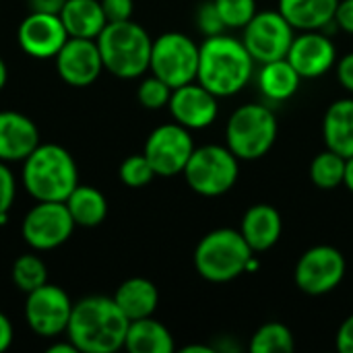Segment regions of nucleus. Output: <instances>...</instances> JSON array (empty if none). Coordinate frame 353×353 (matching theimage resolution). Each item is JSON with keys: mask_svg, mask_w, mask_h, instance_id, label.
Returning <instances> with one entry per match:
<instances>
[{"mask_svg": "<svg viewBox=\"0 0 353 353\" xmlns=\"http://www.w3.org/2000/svg\"><path fill=\"white\" fill-rule=\"evenodd\" d=\"M128 325L114 298L87 296L72 306L66 337L79 353H114L124 347Z\"/></svg>", "mask_w": 353, "mask_h": 353, "instance_id": "1", "label": "nucleus"}, {"mask_svg": "<svg viewBox=\"0 0 353 353\" xmlns=\"http://www.w3.org/2000/svg\"><path fill=\"white\" fill-rule=\"evenodd\" d=\"M254 64L256 62L248 54L242 39L219 33L205 37L199 48L196 81L219 99L234 97L250 83Z\"/></svg>", "mask_w": 353, "mask_h": 353, "instance_id": "2", "label": "nucleus"}, {"mask_svg": "<svg viewBox=\"0 0 353 353\" xmlns=\"http://www.w3.org/2000/svg\"><path fill=\"white\" fill-rule=\"evenodd\" d=\"M21 182L35 201H66L79 184V168L62 145L39 143L23 161Z\"/></svg>", "mask_w": 353, "mask_h": 353, "instance_id": "3", "label": "nucleus"}, {"mask_svg": "<svg viewBox=\"0 0 353 353\" xmlns=\"http://www.w3.org/2000/svg\"><path fill=\"white\" fill-rule=\"evenodd\" d=\"M103 68L118 79H139L149 70L153 39L132 19L108 23L95 39Z\"/></svg>", "mask_w": 353, "mask_h": 353, "instance_id": "4", "label": "nucleus"}, {"mask_svg": "<svg viewBox=\"0 0 353 353\" xmlns=\"http://www.w3.org/2000/svg\"><path fill=\"white\" fill-rule=\"evenodd\" d=\"M254 256L240 230L219 228L209 232L194 248V269L211 283H228L246 273Z\"/></svg>", "mask_w": 353, "mask_h": 353, "instance_id": "5", "label": "nucleus"}, {"mask_svg": "<svg viewBox=\"0 0 353 353\" xmlns=\"http://www.w3.org/2000/svg\"><path fill=\"white\" fill-rule=\"evenodd\" d=\"M277 132V116L269 105L244 103L225 124V145L240 161H254L273 149Z\"/></svg>", "mask_w": 353, "mask_h": 353, "instance_id": "6", "label": "nucleus"}, {"mask_svg": "<svg viewBox=\"0 0 353 353\" xmlns=\"http://www.w3.org/2000/svg\"><path fill=\"white\" fill-rule=\"evenodd\" d=\"M182 174L196 194L215 199L236 186L240 178V159L228 145H203L194 147Z\"/></svg>", "mask_w": 353, "mask_h": 353, "instance_id": "7", "label": "nucleus"}, {"mask_svg": "<svg viewBox=\"0 0 353 353\" xmlns=\"http://www.w3.org/2000/svg\"><path fill=\"white\" fill-rule=\"evenodd\" d=\"M199 48L194 39L180 31L161 33L153 39L151 48V74L165 81L172 89L196 81L199 72Z\"/></svg>", "mask_w": 353, "mask_h": 353, "instance_id": "8", "label": "nucleus"}, {"mask_svg": "<svg viewBox=\"0 0 353 353\" xmlns=\"http://www.w3.org/2000/svg\"><path fill=\"white\" fill-rule=\"evenodd\" d=\"M64 201H35L21 223V236L31 250L48 252L62 246L74 232Z\"/></svg>", "mask_w": 353, "mask_h": 353, "instance_id": "9", "label": "nucleus"}, {"mask_svg": "<svg viewBox=\"0 0 353 353\" xmlns=\"http://www.w3.org/2000/svg\"><path fill=\"white\" fill-rule=\"evenodd\" d=\"M347 263L339 248L319 244L308 248L296 263L294 281L302 294L325 296L337 290L345 277Z\"/></svg>", "mask_w": 353, "mask_h": 353, "instance_id": "10", "label": "nucleus"}, {"mask_svg": "<svg viewBox=\"0 0 353 353\" xmlns=\"http://www.w3.org/2000/svg\"><path fill=\"white\" fill-rule=\"evenodd\" d=\"M296 29L279 10H261L242 29V43L256 64L288 58Z\"/></svg>", "mask_w": 353, "mask_h": 353, "instance_id": "11", "label": "nucleus"}, {"mask_svg": "<svg viewBox=\"0 0 353 353\" xmlns=\"http://www.w3.org/2000/svg\"><path fill=\"white\" fill-rule=\"evenodd\" d=\"M25 296V323L35 335L56 339L66 333L74 304L62 288L54 283H43L41 288Z\"/></svg>", "mask_w": 353, "mask_h": 353, "instance_id": "12", "label": "nucleus"}, {"mask_svg": "<svg viewBox=\"0 0 353 353\" xmlns=\"http://www.w3.org/2000/svg\"><path fill=\"white\" fill-rule=\"evenodd\" d=\"M194 151V141L188 128L178 122L161 124L145 141V157L149 159L155 176L172 178L184 172L190 155Z\"/></svg>", "mask_w": 353, "mask_h": 353, "instance_id": "13", "label": "nucleus"}, {"mask_svg": "<svg viewBox=\"0 0 353 353\" xmlns=\"http://www.w3.org/2000/svg\"><path fill=\"white\" fill-rule=\"evenodd\" d=\"M17 39L27 56L35 60H48L60 52V48L68 39V33L64 29V23L60 21V14L31 10L21 21L17 29Z\"/></svg>", "mask_w": 353, "mask_h": 353, "instance_id": "14", "label": "nucleus"}, {"mask_svg": "<svg viewBox=\"0 0 353 353\" xmlns=\"http://www.w3.org/2000/svg\"><path fill=\"white\" fill-rule=\"evenodd\" d=\"M58 77L72 87H87L101 74L103 60L95 39L68 37L60 52L54 56Z\"/></svg>", "mask_w": 353, "mask_h": 353, "instance_id": "15", "label": "nucleus"}, {"mask_svg": "<svg viewBox=\"0 0 353 353\" xmlns=\"http://www.w3.org/2000/svg\"><path fill=\"white\" fill-rule=\"evenodd\" d=\"M219 97L205 89L199 81L176 87L170 97V114L174 122L182 124L188 130L209 128L219 114Z\"/></svg>", "mask_w": 353, "mask_h": 353, "instance_id": "16", "label": "nucleus"}, {"mask_svg": "<svg viewBox=\"0 0 353 353\" xmlns=\"http://www.w3.org/2000/svg\"><path fill=\"white\" fill-rule=\"evenodd\" d=\"M288 60L302 79H319L337 64V46L325 31H300L290 46Z\"/></svg>", "mask_w": 353, "mask_h": 353, "instance_id": "17", "label": "nucleus"}, {"mask_svg": "<svg viewBox=\"0 0 353 353\" xmlns=\"http://www.w3.org/2000/svg\"><path fill=\"white\" fill-rule=\"evenodd\" d=\"M39 145V130L35 122L14 110L0 112V161H25Z\"/></svg>", "mask_w": 353, "mask_h": 353, "instance_id": "18", "label": "nucleus"}, {"mask_svg": "<svg viewBox=\"0 0 353 353\" xmlns=\"http://www.w3.org/2000/svg\"><path fill=\"white\" fill-rule=\"evenodd\" d=\"M240 232L254 254L267 252L279 242L283 234V221H281L279 211L273 205L259 203V205H252L244 213Z\"/></svg>", "mask_w": 353, "mask_h": 353, "instance_id": "19", "label": "nucleus"}, {"mask_svg": "<svg viewBox=\"0 0 353 353\" xmlns=\"http://www.w3.org/2000/svg\"><path fill=\"white\" fill-rule=\"evenodd\" d=\"M339 0H279L277 10L296 31H323L335 21Z\"/></svg>", "mask_w": 353, "mask_h": 353, "instance_id": "20", "label": "nucleus"}, {"mask_svg": "<svg viewBox=\"0 0 353 353\" xmlns=\"http://www.w3.org/2000/svg\"><path fill=\"white\" fill-rule=\"evenodd\" d=\"M323 139L327 149L343 155H353V97L335 99L323 118Z\"/></svg>", "mask_w": 353, "mask_h": 353, "instance_id": "21", "label": "nucleus"}, {"mask_svg": "<svg viewBox=\"0 0 353 353\" xmlns=\"http://www.w3.org/2000/svg\"><path fill=\"white\" fill-rule=\"evenodd\" d=\"M58 14L68 37L97 39L108 25L99 0H66Z\"/></svg>", "mask_w": 353, "mask_h": 353, "instance_id": "22", "label": "nucleus"}, {"mask_svg": "<svg viewBox=\"0 0 353 353\" xmlns=\"http://www.w3.org/2000/svg\"><path fill=\"white\" fill-rule=\"evenodd\" d=\"M114 302L126 314L128 321H139L153 316L159 304V292L153 281L145 277H130L118 285Z\"/></svg>", "mask_w": 353, "mask_h": 353, "instance_id": "23", "label": "nucleus"}, {"mask_svg": "<svg viewBox=\"0 0 353 353\" xmlns=\"http://www.w3.org/2000/svg\"><path fill=\"white\" fill-rule=\"evenodd\" d=\"M256 83H259L261 93L269 101L281 103V101L292 99L298 93L302 77L290 64L288 58H281V60H273V62L261 64V70L256 74Z\"/></svg>", "mask_w": 353, "mask_h": 353, "instance_id": "24", "label": "nucleus"}, {"mask_svg": "<svg viewBox=\"0 0 353 353\" xmlns=\"http://www.w3.org/2000/svg\"><path fill=\"white\" fill-rule=\"evenodd\" d=\"M124 350L130 353H172L176 350L174 337L168 327L153 316L130 321L126 331Z\"/></svg>", "mask_w": 353, "mask_h": 353, "instance_id": "25", "label": "nucleus"}, {"mask_svg": "<svg viewBox=\"0 0 353 353\" xmlns=\"http://www.w3.org/2000/svg\"><path fill=\"white\" fill-rule=\"evenodd\" d=\"M68 213L79 228H97L108 217V201L101 190L89 184H77V188L64 201Z\"/></svg>", "mask_w": 353, "mask_h": 353, "instance_id": "26", "label": "nucleus"}, {"mask_svg": "<svg viewBox=\"0 0 353 353\" xmlns=\"http://www.w3.org/2000/svg\"><path fill=\"white\" fill-rule=\"evenodd\" d=\"M296 350L294 333L288 325L271 321L256 329V333L250 339V352L252 353H292Z\"/></svg>", "mask_w": 353, "mask_h": 353, "instance_id": "27", "label": "nucleus"}, {"mask_svg": "<svg viewBox=\"0 0 353 353\" xmlns=\"http://www.w3.org/2000/svg\"><path fill=\"white\" fill-rule=\"evenodd\" d=\"M345 176V157L327 149L319 153L310 163V180L321 190H333L343 184Z\"/></svg>", "mask_w": 353, "mask_h": 353, "instance_id": "28", "label": "nucleus"}, {"mask_svg": "<svg viewBox=\"0 0 353 353\" xmlns=\"http://www.w3.org/2000/svg\"><path fill=\"white\" fill-rule=\"evenodd\" d=\"M10 277H12V283L23 294H29V292L41 288L43 283H48V267L37 254H31V252L21 254L12 263Z\"/></svg>", "mask_w": 353, "mask_h": 353, "instance_id": "29", "label": "nucleus"}, {"mask_svg": "<svg viewBox=\"0 0 353 353\" xmlns=\"http://www.w3.org/2000/svg\"><path fill=\"white\" fill-rule=\"evenodd\" d=\"M228 29H244L259 12L256 0H213Z\"/></svg>", "mask_w": 353, "mask_h": 353, "instance_id": "30", "label": "nucleus"}, {"mask_svg": "<svg viewBox=\"0 0 353 353\" xmlns=\"http://www.w3.org/2000/svg\"><path fill=\"white\" fill-rule=\"evenodd\" d=\"M120 180L122 184L130 186V188H143L147 186L153 178H155V170L151 168L149 159L145 157V153L139 155H128L122 163H120Z\"/></svg>", "mask_w": 353, "mask_h": 353, "instance_id": "31", "label": "nucleus"}, {"mask_svg": "<svg viewBox=\"0 0 353 353\" xmlns=\"http://www.w3.org/2000/svg\"><path fill=\"white\" fill-rule=\"evenodd\" d=\"M172 91L174 89L165 81L151 74V77L141 81L139 91H137V99L145 110H161V108H165L170 103Z\"/></svg>", "mask_w": 353, "mask_h": 353, "instance_id": "32", "label": "nucleus"}, {"mask_svg": "<svg viewBox=\"0 0 353 353\" xmlns=\"http://www.w3.org/2000/svg\"><path fill=\"white\" fill-rule=\"evenodd\" d=\"M194 21H196V29L205 35V37H213V35H219L223 33L228 27L223 25L221 21V14L215 6L213 0H205L199 4L196 8V14H194Z\"/></svg>", "mask_w": 353, "mask_h": 353, "instance_id": "33", "label": "nucleus"}, {"mask_svg": "<svg viewBox=\"0 0 353 353\" xmlns=\"http://www.w3.org/2000/svg\"><path fill=\"white\" fill-rule=\"evenodd\" d=\"M14 194H17L14 176L8 170V165L4 161H0V225L6 223L8 211L14 203Z\"/></svg>", "mask_w": 353, "mask_h": 353, "instance_id": "34", "label": "nucleus"}, {"mask_svg": "<svg viewBox=\"0 0 353 353\" xmlns=\"http://www.w3.org/2000/svg\"><path fill=\"white\" fill-rule=\"evenodd\" d=\"M99 2H101V8H103L108 23L132 19V10H134L132 0H99Z\"/></svg>", "mask_w": 353, "mask_h": 353, "instance_id": "35", "label": "nucleus"}, {"mask_svg": "<svg viewBox=\"0 0 353 353\" xmlns=\"http://www.w3.org/2000/svg\"><path fill=\"white\" fill-rule=\"evenodd\" d=\"M335 66H337V81L345 91L353 93V52L341 56Z\"/></svg>", "mask_w": 353, "mask_h": 353, "instance_id": "36", "label": "nucleus"}, {"mask_svg": "<svg viewBox=\"0 0 353 353\" xmlns=\"http://www.w3.org/2000/svg\"><path fill=\"white\" fill-rule=\"evenodd\" d=\"M335 345L341 353H353V314H350L337 329Z\"/></svg>", "mask_w": 353, "mask_h": 353, "instance_id": "37", "label": "nucleus"}, {"mask_svg": "<svg viewBox=\"0 0 353 353\" xmlns=\"http://www.w3.org/2000/svg\"><path fill=\"white\" fill-rule=\"evenodd\" d=\"M335 23L341 31L353 35V0H339L337 12H335Z\"/></svg>", "mask_w": 353, "mask_h": 353, "instance_id": "38", "label": "nucleus"}, {"mask_svg": "<svg viewBox=\"0 0 353 353\" xmlns=\"http://www.w3.org/2000/svg\"><path fill=\"white\" fill-rule=\"evenodd\" d=\"M14 339V331H12V323L8 321V316L4 312H0V353H4Z\"/></svg>", "mask_w": 353, "mask_h": 353, "instance_id": "39", "label": "nucleus"}, {"mask_svg": "<svg viewBox=\"0 0 353 353\" xmlns=\"http://www.w3.org/2000/svg\"><path fill=\"white\" fill-rule=\"evenodd\" d=\"M66 0H29L31 10H39V12H54L58 14L62 10Z\"/></svg>", "mask_w": 353, "mask_h": 353, "instance_id": "40", "label": "nucleus"}, {"mask_svg": "<svg viewBox=\"0 0 353 353\" xmlns=\"http://www.w3.org/2000/svg\"><path fill=\"white\" fill-rule=\"evenodd\" d=\"M46 353H79V350L72 345V341L66 337V341H56L46 347Z\"/></svg>", "mask_w": 353, "mask_h": 353, "instance_id": "41", "label": "nucleus"}, {"mask_svg": "<svg viewBox=\"0 0 353 353\" xmlns=\"http://www.w3.org/2000/svg\"><path fill=\"white\" fill-rule=\"evenodd\" d=\"M343 184L345 188L353 192V155L345 159V176H343Z\"/></svg>", "mask_w": 353, "mask_h": 353, "instance_id": "42", "label": "nucleus"}, {"mask_svg": "<svg viewBox=\"0 0 353 353\" xmlns=\"http://www.w3.org/2000/svg\"><path fill=\"white\" fill-rule=\"evenodd\" d=\"M217 350L211 345H186L182 347V353H215Z\"/></svg>", "mask_w": 353, "mask_h": 353, "instance_id": "43", "label": "nucleus"}, {"mask_svg": "<svg viewBox=\"0 0 353 353\" xmlns=\"http://www.w3.org/2000/svg\"><path fill=\"white\" fill-rule=\"evenodd\" d=\"M6 81H8V68H6V62H4L2 56H0V91L4 89Z\"/></svg>", "mask_w": 353, "mask_h": 353, "instance_id": "44", "label": "nucleus"}]
</instances>
